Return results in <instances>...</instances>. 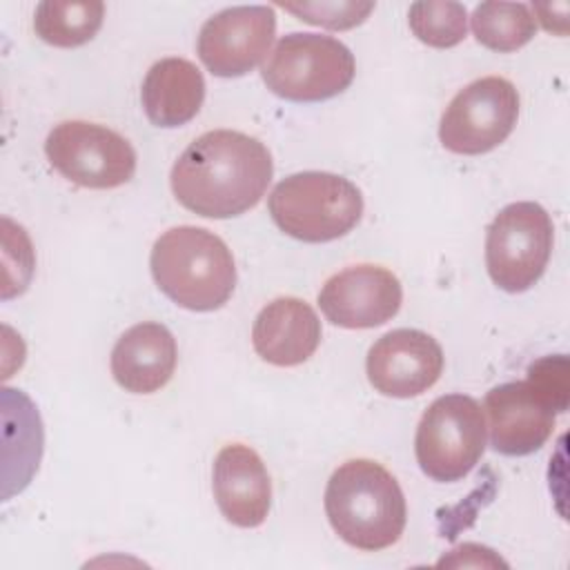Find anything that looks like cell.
<instances>
[{
	"label": "cell",
	"mask_w": 570,
	"mask_h": 570,
	"mask_svg": "<svg viewBox=\"0 0 570 570\" xmlns=\"http://www.w3.org/2000/svg\"><path fill=\"white\" fill-rule=\"evenodd\" d=\"M45 154L56 171L89 189H114L136 174L131 142L118 131L87 120L56 125L45 140Z\"/></svg>",
	"instance_id": "obj_8"
},
{
	"label": "cell",
	"mask_w": 570,
	"mask_h": 570,
	"mask_svg": "<svg viewBox=\"0 0 570 570\" xmlns=\"http://www.w3.org/2000/svg\"><path fill=\"white\" fill-rule=\"evenodd\" d=\"M105 4L98 0H45L36 7L33 29L40 40L71 49L89 42L102 27Z\"/></svg>",
	"instance_id": "obj_18"
},
{
	"label": "cell",
	"mask_w": 570,
	"mask_h": 570,
	"mask_svg": "<svg viewBox=\"0 0 570 570\" xmlns=\"http://www.w3.org/2000/svg\"><path fill=\"white\" fill-rule=\"evenodd\" d=\"M517 118V87L508 78L485 76L450 100L439 122V140L452 154H488L512 134Z\"/></svg>",
	"instance_id": "obj_9"
},
{
	"label": "cell",
	"mask_w": 570,
	"mask_h": 570,
	"mask_svg": "<svg viewBox=\"0 0 570 570\" xmlns=\"http://www.w3.org/2000/svg\"><path fill=\"white\" fill-rule=\"evenodd\" d=\"M483 410L490 419V443L505 456L537 452L550 439L559 414L528 379L492 387Z\"/></svg>",
	"instance_id": "obj_13"
},
{
	"label": "cell",
	"mask_w": 570,
	"mask_h": 570,
	"mask_svg": "<svg viewBox=\"0 0 570 570\" xmlns=\"http://www.w3.org/2000/svg\"><path fill=\"white\" fill-rule=\"evenodd\" d=\"M142 109L156 127H180L203 107L205 78L200 69L185 58H163L154 62L140 89Z\"/></svg>",
	"instance_id": "obj_17"
},
{
	"label": "cell",
	"mask_w": 570,
	"mask_h": 570,
	"mask_svg": "<svg viewBox=\"0 0 570 570\" xmlns=\"http://www.w3.org/2000/svg\"><path fill=\"white\" fill-rule=\"evenodd\" d=\"M412 33L428 47L450 49L465 38L468 11L452 0L414 2L407 13Z\"/></svg>",
	"instance_id": "obj_20"
},
{
	"label": "cell",
	"mask_w": 570,
	"mask_h": 570,
	"mask_svg": "<svg viewBox=\"0 0 570 570\" xmlns=\"http://www.w3.org/2000/svg\"><path fill=\"white\" fill-rule=\"evenodd\" d=\"M212 490L220 514L238 528H258L269 514V474L258 452L249 445L229 443L218 450Z\"/></svg>",
	"instance_id": "obj_14"
},
{
	"label": "cell",
	"mask_w": 570,
	"mask_h": 570,
	"mask_svg": "<svg viewBox=\"0 0 570 570\" xmlns=\"http://www.w3.org/2000/svg\"><path fill=\"white\" fill-rule=\"evenodd\" d=\"M272 220L303 243H327L356 227L363 214L361 189L330 171H298L283 178L267 200Z\"/></svg>",
	"instance_id": "obj_4"
},
{
	"label": "cell",
	"mask_w": 570,
	"mask_h": 570,
	"mask_svg": "<svg viewBox=\"0 0 570 570\" xmlns=\"http://www.w3.org/2000/svg\"><path fill=\"white\" fill-rule=\"evenodd\" d=\"M552 240L550 214L539 203L505 205L485 234V267L492 283L510 294L530 289L548 267Z\"/></svg>",
	"instance_id": "obj_7"
},
{
	"label": "cell",
	"mask_w": 570,
	"mask_h": 570,
	"mask_svg": "<svg viewBox=\"0 0 570 570\" xmlns=\"http://www.w3.org/2000/svg\"><path fill=\"white\" fill-rule=\"evenodd\" d=\"M485 432L483 410L472 396L443 394L430 403L419 421L416 463L432 481H461L483 456Z\"/></svg>",
	"instance_id": "obj_6"
},
{
	"label": "cell",
	"mask_w": 570,
	"mask_h": 570,
	"mask_svg": "<svg viewBox=\"0 0 570 570\" xmlns=\"http://www.w3.org/2000/svg\"><path fill=\"white\" fill-rule=\"evenodd\" d=\"M274 174L269 149L254 136L214 129L178 156L169 183L176 200L205 218H232L265 196Z\"/></svg>",
	"instance_id": "obj_1"
},
{
	"label": "cell",
	"mask_w": 570,
	"mask_h": 570,
	"mask_svg": "<svg viewBox=\"0 0 570 570\" xmlns=\"http://www.w3.org/2000/svg\"><path fill=\"white\" fill-rule=\"evenodd\" d=\"M321 334V321L309 303L296 296H278L258 312L252 345L265 363L294 367L316 352Z\"/></svg>",
	"instance_id": "obj_15"
},
{
	"label": "cell",
	"mask_w": 570,
	"mask_h": 570,
	"mask_svg": "<svg viewBox=\"0 0 570 570\" xmlns=\"http://www.w3.org/2000/svg\"><path fill=\"white\" fill-rule=\"evenodd\" d=\"M370 385L383 396L412 399L428 392L443 372V350L434 336L412 327L383 334L367 352Z\"/></svg>",
	"instance_id": "obj_12"
},
{
	"label": "cell",
	"mask_w": 570,
	"mask_h": 570,
	"mask_svg": "<svg viewBox=\"0 0 570 570\" xmlns=\"http://www.w3.org/2000/svg\"><path fill=\"white\" fill-rule=\"evenodd\" d=\"M470 22L476 42L499 53L521 49L537 33V18L525 2H481Z\"/></svg>",
	"instance_id": "obj_19"
},
{
	"label": "cell",
	"mask_w": 570,
	"mask_h": 570,
	"mask_svg": "<svg viewBox=\"0 0 570 570\" xmlns=\"http://www.w3.org/2000/svg\"><path fill=\"white\" fill-rule=\"evenodd\" d=\"M528 381L554 405L559 414L568 410L570 383H568V358L566 354L543 356L528 367Z\"/></svg>",
	"instance_id": "obj_22"
},
{
	"label": "cell",
	"mask_w": 570,
	"mask_h": 570,
	"mask_svg": "<svg viewBox=\"0 0 570 570\" xmlns=\"http://www.w3.org/2000/svg\"><path fill=\"white\" fill-rule=\"evenodd\" d=\"M178 361L174 334L154 321L131 325L111 350L116 383L134 394H151L169 383Z\"/></svg>",
	"instance_id": "obj_16"
},
{
	"label": "cell",
	"mask_w": 570,
	"mask_h": 570,
	"mask_svg": "<svg viewBox=\"0 0 570 570\" xmlns=\"http://www.w3.org/2000/svg\"><path fill=\"white\" fill-rule=\"evenodd\" d=\"M354 73V56L338 38L294 31L276 42L261 78L283 100L321 102L345 91Z\"/></svg>",
	"instance_id": "obj_5"
},
{
	"label": "cell",
	"mask_w": 570,
	"mask_h": 570,
	"mask_svg": "<svg viewBox=\"0 0 570 570\" xmlns=\"http://www.w3.org/2000/svg\"><path fill=\"white\" fill-rule=\"evenodd\" d=\"M325 514L347 546L376 552L401 539L407 505L399 481L381 463L350 459L327 481Z\"/></svg>",
	"instance_id": "obj_2"
},
{
	"label": "cell",
	"mask_w": 570,
	"mask_h": 570,
	"mask_svg": "<svg viewBox=\"0 0 570 570\" xmlns=\"http://www.w3.org/2000/svg\"><path fill=\"white\" fill-rule=\"evenodd\" d=\"M403 287L396 274L381 265H352L325 281L318 292V307L332 325L367 330L396 316Z\"/></svg>",
	"instance_id": "obj_11"
},
{
	"label": "cell",
	"mask_w": 570,
	"mask_h": 570,
	"mask_svg": "<svg viewBox=\"0 0 570 570\" xmlns=\"http://www.w3.org/2000/svg\"><path fill=\"white\" fill-rule=\"evenodd\" d=\"M276 36V13L267 4L227 7L205 20L196 51L218 78L249 73L269 51Z\"/></svg>",
	"instance_id": "obj_10"
},
{
	"label": "cell",
	"mask_w": 570,
	"mask_h": 570,
	"mask_svg": "<svg viewBox=\"0 0 570 570\" xmlns=\"http://www.w3.org/2000/svg\"><path fill=\"white\" fill-rule=\"evenodd\" d=\"M285 11L294 13L298 20L318 24L325 29H352L374 11V2H354V0H341V2H301V4H281Z\"/></svg>",
	"instance_id": "obj_21"
},
{
	"label": "cell",
	"mask_w": 570,
	"mask_h": 570,
	"mask_svg": "<svg viewBox=\"0 0 570 570\" xmlns=\"http://www.w3.org/2000/svg\"><path fill=\"white\" fill-rule=\"evenodd\" d=\"M158 289L191 312L223 307L236 287V265L220 236L205 227L180 225L160 234L149 256Z\"/></svg>",
	"instance_id": "obj_3"
}]
</instances>
